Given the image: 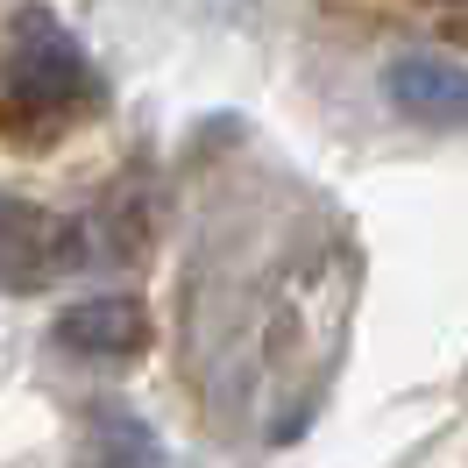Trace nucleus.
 I'll return each instance as SVG.
<instances>
[{
	"instance_id": "3",
	"label": "nucleus",
	"mask_w": 468,
	"mask_h": 468,
	"mask_svg": "<svg viewBox=\"0 0 468 468\" xmlns=\"http://www.w3.org/2000/svg\"><path fill=\"white\" fill-rule=\"evenodd\" d=\"M383 92H390V107L411 121V128H433L447 135L454 121H462V64L454 58H433V50H411L383 71Z\"/></svg>"
},
{
	"instance_id": "5",
	"label": "nucleus",
	"mask_w": 468,
	"mask_h": 468,
	"mask_svg": "<svg viewBox=\"0 0 468 468\" xmlns=\"http://www.w3.org/2000/svg\"><path fill=\"white\" fill-rule=\"evenodd\" d=\"M79 468H164V440L149 433L135 411H92L86 426V447H79Z\"/></svg>"
},
{
	"instance_id": "4",
	"label": "nucleus",
	"mask_w": 468,
	"mask_h": 468,
	"mask_svg": "<svg viewBox=\"0 0 468 468\" xmlns=\"http://www.w3.org/2000/svg\"><path fill=\"white\" fill-rule=\"evenodd\" d=\"M64 355H92V362H128L149 348V313L135 298H86L58 320Z\"/></svg>"
},
{
	"instance_id": "1",
	"label": "nucleus",
	"mask_w": 468,
	"mask_h": 468,
	"mask_svg": "<svg viewBox=\"0 0 468 468\" xmlns=\"http://www.w3.org/2000/svg\"><path fill=\"white\" fill-rule=\"evenodd\" d=\"M107 100L92 58L50 7H15L0 36V128L15 149H50Z\"/></svg>"
},
{
	"instance_id": "2",
	"label": "nucleus",
	"mask_w": 468,
	"mask_h": 468,
	"mask_svg": "<svg viewBox=\"0 0 468 468\" xmlns=\"http://www.w3.org/2000/svg\"><path fill=\"white\" fill-rule=\"evenodd\" d=\"M64 263H79V228L0 192V284H43Z\"/></svg>"
}]
</instances>
